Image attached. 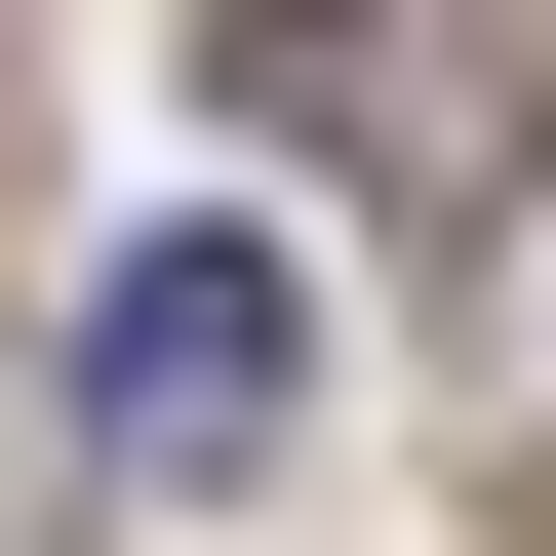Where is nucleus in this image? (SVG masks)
<instances>
[{"instance_id":"obj_2","label":"nucleus","mask_w":556,"mask_h":556,"mask_svg":"<svg viewBox=\"0 0 556 556\" xmlns=\"http://www.w3.org/2000/svg\"><path fill=\"white\" fill-rule=\"evenodd\" d=\"M278 80L358 119V160H397V199H517V119H556V80H517V40H477V0H278Z\"/></svg>"},{"instance_id":"obj_1","label":"nucleus","mask_w":556,"mask_h":556,"mask_svg":"<svg viewBox=\"0 0 556 556\" xmlns=\"http://www.w3.org/2000/svg\"><path fill=\"white\" fill-rule=\"evenodd\" d=\"M80 438L160 477V517H239V477L318 438V278H278L239 199H199V239H119V318H80Z\"/></svg>"}]
</instances>
